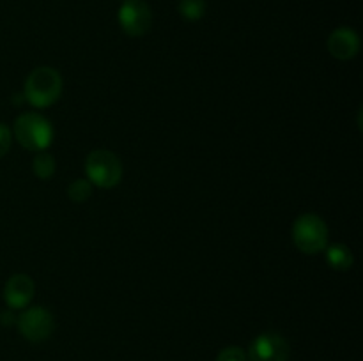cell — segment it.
<instances>
[{"mask_svg":"<svg viewBox=\"0 0 363 361\" xmlns=\"http://www.w3.org/2000/svg\"><path fill=\"white\" fill-rule=\"evenodd\" d=\"M62 78L53 67H35L25 81L23 96L34 108H46L60 98Z\"/></svg>","mask_w":363,"mask_h":361,"instance_id":"6da1fadb","label":"cell"},{"mask_svg":"<svg viewBox=\"0 0 363 361\" xmlns=\"http://www.w3.org/2000/svg\"><path fill=\"white\" fill-rule=\"evenodd\" d=\"M14 137L27 151H45L53 140V127L43 115L34 112L21 113L14 122Z\"/></svg>","mask_w":363,"mask_h":361,"instance_id":"7a4b0ae2","label":"cell"},{"mask_svg":"<svg viewBox=\"0 0 363 361\" xmlns=\"http://www.w3.org/2000/svg\"><path fill=\"white\" fill-rule=\"evenodd\" d=\"M293 241L303 253L315 255L328 244V227L318 214H301L293 225Z\"/></svg>","mask_w":363,"mask_h":361,"instance_id":"3957f363","label":"cell"},{"mask_svg":"<svg viewBox=\"0 0 363 361\" xmlns=\"http://www.w3.org/2000/svg\"><path fill=\"white\" fill-rule=\"evenodd\" d=\"M85 172L89 183L98 188H113L123 177V163L112 151L98 149L92 151L85 159Z\"/></svg>","mask_w":363,"mask_h":361,"instance_id":"277c9868","label":"cell"},{"mask_svg":"<svg viewBox=\"0 0 363 361\" xmlns=\"http://www.w3.org/2000/svg\"><path fill=\"white\" fill-rule=\"evenodd\" d=\"M18 331L28 342H45L55 328L53 315L43 306H32L16 319Z\"/></svg>","mask_w":363,"mask_h":361,"instance_id":"5b68a950","label":"cell"},{"mask_svg":"<svg viewBox=\"0 0 363 361\" xmlns=\"http://www.w3.org/2000/svg\"><path fill=\"white\" fill-rule=\"evenodd\" d=\"M119 25L123 32L130 38H140L151 28L152 13L151 7L144 0H124L119 7Z\"/></svg>","mask_w":363,"mask_h":361,"instance_id":"8992f818","label":"cell"},{"mask_svg":"<svg viewBox=\"0 0 363 361\" xmlns=\"http://www.w3.org/2000/svg\"><path fill=\"white\" fill-rule=\"evenodd\" d=\"M291 347L279 333H262L250 343L247 361H289Z\"/></svg>","mask_w":363,"mask_h":361,"instance_id":"52a82bcc","label":"cell"},{"mask_svg":"<svg viewBox=\"0 0 363 361\" xmlns=\"http://www.w3.org/2000/svg\"><path fill=\"white\" fill-rule=\"evenodd\" d=\"M35 285L28 275H14L4 287V301L13 310L25 308L34 297Z\"/></svg>","mask_w":363,"mask_h":361,"instance_id":"ba28073f","label":"cell"},{"mask_svg":"<svg viewBox=\"0 0 363 361\" xmlns=\"http://www.w3.org/2000/svg\"><path fill=\"white\" fill-rule=\"evenodd\" d=\"M360 50V39L354 30L347 27H340L333 30L328 38V52L339 60H350Z\"/></svg>","mask_w":363,"mask_h":361,"instance_id":"9c48e42d","label":"cell"},{"mask_svg":"<svg viewBox=\"0 0 363 361\" xmlns=\"http://www.w3.org/2000/svg\"><path fill=\"white\" fill-rule=\"evenodd\" d=\"M326 250V262L330 268L337 269V271H347L353 265V253L344 244H332V246L325 248Z\"/></svg>","mask_w":363,"mask_h":361,"instance_id":"30bf717a","label":"cell"},{"mask_svg":"<svg viewBox=\"0 0 363 361\" xmlns=\"http://www.w3.org/2000/svg\"><path fill=\"white\" fill-rule=\"evenodd\" d=\"M32 170L39 179H50L55 173V158L45 151H39L32 161Z\"/></svg>","mask_w":363,"mask_h":361,"instance_id":"8fae6325","label":"cell"},{"mask_svg":"<svg viewBox=\"0 0 363 361\" xmlns=\"http://www.w3.org/2000/svg\"><path fill=\"white\" fill-rule=\"evenodd\" d=\"M177 11L186 21H197L206 14V0H179Z\"/></svg>","mask_w":363,"mask_h":361,"instance_id":"7c38bea8","label":"cell"},{"mask_svg":"<svg viewBox=\"0 0 363 361\" xmlns=\"http://www.w3.org/2000/svg\"><path fill=\"white\" fill-rule=\"evenodd\" d=\"M91 191H92V184L85 179H77L69 184L67 188V195L73 202L80 204V202H85L89 197H91Z\"/></svg>","mask_w":363,"mask_h":361,"instance_id":"4fadbf2b","label":"cell"},{"mask_svg":"<svg viewBox=\"0 0 363 361\" xmlns=\"http://www.w3.org/2000/svg\"><path fill=\"white\" fill-rule=\"evenodd\" d=\"M216 361H247V353L241 347L230 345L220 350Z\"/></svg>","mask_w":363,"mask_h":361,"instance_id":"5bb4252c","label":"cell"},{"mask_svg":"<svg viewBox=\"0 0 363 361\" xmlns=\"http://www.w3.org/2000/svg\"><path fill=\"white\" fill-rule=\"evenodd\" d=\"M11 142H13V134H11V130L6 126V124L0 122V158L9 152Z\"/></svg>","mask_w":363,"mask_h":361,"instance_id":"9a60e30c","label":"cell"},{"mask_svg":"<svg viewBox=\"0 0 363 361\" xmlns=\"http://www.w3.org/2000/svg\"><path fill=\"white\" fill-rule=\"evenodd\" d=\"M0 321H2L4 326H11V324H14V322H16V319L13 317V314L6 311V314L0 315Z\"/></svg>","mask_w":363,"mask_h":361,"instance_id":"2e32d148","label":"cell"}]
</instances>
